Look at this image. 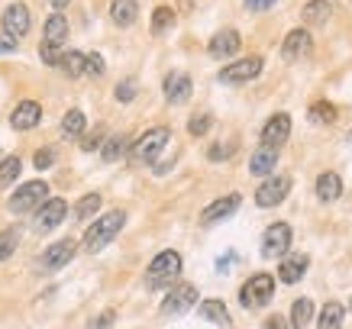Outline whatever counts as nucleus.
I'll list each match as a JSON object with an SVG mask.
<instances>
[{
	"label": "nucleus",
	"instance_id": "1",
	"mask_svg": "<svg viewBox=\"0 0 352 329\" xmlns=\"http://www.w3.org/2000/svg\"><path fill=\"white\" fill-rule=\"evenodd\" d=\"M178 275H182V255L175 249H165L146 268V287L149 291H165V287H171L178 281Z\"/></svg>",
	"mask_w": 352,
	"mask_h": 329
},
{
	"label": "nucleus",
	"instance_id": "2",
	"mask_svg": "<svg viewBox=\"0 0 352 329\" xmlns=\"http://www.w3.org/2000/svg\"><path fill=\"white\" fill-rule=\"evenodd\" d=\"M123 226H126V213L123 210H110L107 216L94 220L85 233V252L94 255V252H100V249H107V245L117 239V233Z\"/></svg>",
	"mask_w": 352,
	"mask_h": 329
},
{
	"label": "nucleus",
	"instance_id": "3",
	"mask_svg": "<svg viewBox=\"0 0 352 329\" xmlns=\"http://www.w3.org/2000/svg\"><path fill=\"white\" fill-rule=\"evenodd\" d=\"M168 139H171V129L168 126L146 129V133L133 142V149H129V161H133V165H152V161L162 155V149L168 146Z\"/></svg>",
	"mask_w": 352,
	"mask_h": 329
},
{
	"label": "nucleus",
	"instance_id": "4",
	"mask_svg": "<svg viewBox=\"0 0 352 329\" xmlns=\"http://www.w3.org/2000/svg\"><path fill=\"white\" fill-rule=\"evenodd\" d=\"M272 294H275V277L262 271V275H252L239 287V304L245 310H262L272 300Z\"/></svg>",
	"mask_w": 352,
	"mask_h": 329
},
{
	"label": "nucleus",
	"instance_id": "5",
	"mask_svg": "<svg viewBox=\"0 0 352 329\" xmlns=\"http://www.w3.org/2000/svg\"><path fill=\"white\" fill-rule=\"evenodd\" d=\"M45 197H49V184H45V181H30V184H23L20 191L10 194V203H7V207H10L13 213H32L43 207Z\"/></svg>",
	"mask_w": 352,
	"mask_h": 329
},
{
	"label": "nucleus",
	"instance_id": "6",
	"mask_svg": "<svg viewBox=\"0 0 352 329\" xmlns=\"http://www.w3.org/2000/svg\"><path fill=\"white\" fill-rule=\"evenodd\" d=\"M197 304V287L194 284H178L168 291V297L162 300V317H184L188 310Z\"/></svg>",
	"mask_w": 352,
	"mask_h": 329
},
{
	"label": "nucleus",
	"instance_id": "7",
	"mask_svg": "<svg viewBox=\"0 0 352 329\" xmlns=\"http://www.w3.org/2000/svg\"><path fill=\"white\" fill-rule=\"evenodd\" d=\"M75 252H78L75 239H58L39 255V271H58V268H65L75 258Z\"/></svg>",
	"mask_w": 352,
	"mask_h": 329
},
{
	"label": "nucleus",
	"instance_id": "8",
	"mask_svg": "<svg viewBox=\"0 0 352 329\" xmlns=\"http://www.w3.org/2000/svg\"><path fill=\"white\" fill-rule=\"evenodd\" d=\"M291 191V178H285V174H268L262 184H258V191H256V203L258 207H278V203L288 197Z\"/></svg>",
	"mask_w": 352,
	"mask_h": 329
},
{
	"label": "nucleus",
	"instance_id": "9",
	"mask_svg": "<svg viewBox=\"0 0 352 329\" xmlns=\"http://www.w3.org/2000/svg\"><path fill=\"white\" fill-rule=\"evenodd\" d=\"M291 249V226L288 223H272L262 236V255L265 258H281Z\"/></svg>",
	"mask_w": 352,
	"mask_h": 329
},
{
	"label": "nucleus",
	"instance_id": "10",
	"mask_svg": "<svg viewBox=\"0 0 352 329\" xmlns=\"http://www.w3.org/2000/svg\"><path fill=\"white\" fill-rule=\"evenodd\" d=\"M262 75V58L258 55H249L243 62H233L226 65L223 71H220V81L223 84H245V81H252V78Z\"/></svg>",
	"mask_w": 352,
	"mask_h": 329
},
{
	"label": "nucleus",
	"instance_id": "11",
	"mask_svg": "<svg viewBox=\"0 0 352 329\" xmlns=\"http://www.w3.org/2000/svg\"><path fill=\"white\" fill-rule=\"evenodd\" d=\"M65 213H68V203H65L62 197H45L43 207L36 210V229H39V233L55 229V226L65 220Z\"/></svg>",
	"mask_w": 352,
	"mask_h": 329
},
{
	"label": "nucleus",
	"instance_id": "12",
	"mask_svg": "<svg viewBox=\"0 0 352 329\" xmlns=\"http://www.w3.org/2000/svg\"><path fill=\"white\" fill-rule=\"evenodd\" d=\"M310 49H314V36L307 30H291L285 36V43H281V55H285V62H300V58H307Z\"/></svg>",
	"mask_w": 352,
	"mask_h": 329
},
{
	"label": "nucleus",
	"instance_id": "13",
	"mask_svg": "<svg viewBox=\"0 0 352 329\" xmlns=\"http://www.w3.org/2000/svg\"><path fill=\"white\" fill-rule=\"evenodd\" d=\"M32 26V16H30V7L26 3H10L7 10H3V32L13 36V39H20L26 36Z\"/></svg>",
	"mask_w": 352,
	"mask_h": 329
},
{
	"label": "nucleus",
	"instance_id": "14",
	"mask_svg": "<svg viewBox=\"0 0 352 329\" xmlns=\"http://www.w3.org/2000/svg\"><path fill=\"white\" fill-rule=\"evenodd\" d=\"M39 120H43V106L36 104V100H23L10 113V126L16 129V133H30V129L39 126Z\"/></svg>",
	"mask_w": 352,
	"mask_h": 329
},
{
	"label": "nucleus",
	"instance_id": "15",
	"mask_svg": "<svg viewBox=\"0 0 352 329\" xmlns=\"http://www.w3.org/2000/svg\"><path fill=\"white\" fill-rule=\"evenodd\" d=\"M239 203H243V197H239V194H226V197L214 201L210 207H207V210L201 213V223L204 226L220 223V220H226V216H233V213L239 210Z\"/></svg>",
	"mask_w": 352,
	"mask_h": 329
},
{
	"label": "nucleus",
	"instance_id": "16",
	"mask_svg": "<svg viewBox=\"0 0 352 329\" xmlns=\"http://www.w3.org/2000/svg\"><path fill=\"white\" fill-rule=\"evenodd\" d=\"M291 136V117L288 113H275V117L268 120L265 126H262V146H281V142H288Z\"/></svg>",
	"mask_w": 352,
	"mask_h": 329
},
{
	"label": "nucleus",
	"instance_id": "17",
	"mask_svg": "<svg viewBox=\"0 0 352 329\" xmlns=\"http://www.w3.org/2000/svg\"><path fill=\"white\" fill-rule=\"evenodd\" d=\"M239 45H243L239 32H236V30H220L214 39H210L207 52L214 55V58H233V55L239 52Z\"/></svg>",
	"mask_w": 352,
	"mask_h": 329
},
{
	"label": "nucleus",
	"instance_id": "18",
	"mask_svg": "<svg viewBox=\"0 0 352 329\" xmlns=\"http://www.w3.org/2000/svg\"><path fill=\"white\" fill-rule=\"evenodd\" d=\"M165 100L168 104H184L188 97H191V78L184 75V71H171V75H165Z\"/></svg>",
	"mask_w": 352,
	"mask_h": 329
},
{
	"label": "nucleus",
	"instance_id": "19",
	"mask_svg": "<svg viewBox=\"0 0 352 329\" xmlns=\"http://www.w3.org/2000/svg\"><path fill=\"white\" fill-rule=\"evenodd\" d=\"M307 265H310V258L304 252L285 255V262H281V268H278V277H281L285 284H298L300 277L307 275Z\"/></svg>",
	"mask_w": 352,
	"mask_h": 329
},
{
	"label": "nucleus",
	"instance_id": "20",
	"mask_svg": "<svg viewBox=\"0 0 352 329\" xmlns=\"http://www.w3.org/2000/svg\"><path fill=\"white\" fill-rule=\"evenodd\" d=\"M275 165H278V149L275 146H258V149L252 152V159H249V171L258 174V178H268V174L275 171Z\"/></svg>",
	"mask_w": 352,
	"mask_h": 329
},
{
	"label": "nucleus",
	"instance_id": "21",
	"mask_svg": "<svg viewBox=\"0 0 352 329\" xmlns=\"http://www.w3.org/2000/svg\"><path fill=\"white\" fill-rule=\"evenodd\" d=\"M139 16V3L136 0H113L110 3V20L117 26H133Z\"/></svg>",
	"mask_w": 352,
	"mask_h": 329
},
{
	"label": "nucleus",
	"instance_id": "22",
	"mask_svg": "<svg viewBox=\"0 0 352 329\" xmlns=\"http://www.w3.org/2000/svg\"><path fill=\"white\" fill-rule=\"evenodd\" d=\"M340 194H342V178L336 171H323L320 178H317V197L330 203V201H336Z\"/></svg>",
	"mask_w": 352,
	"mask_h": 329
},
{
	"label": "nucleus",
	"instance_id": "23",
	"mask_svg": "<svg viewBox=\"0 0 352 329\" xmlns=\"http://www.w3.org/2000/svg\"><path fill=\"white\" fill-rule=\"evenodd\" d=\"M330 0H307V7H304V23L307 26H323V23H330Z\"/></svg>",
	"mask_w": 352,
	"mask_h": 329
},
{
	"label": "nucleus",
	"instance_id": "24",
	"mask_svg": "<svg viewBox=\"0 0 352 329\" xmlns=\"http://www.w3.org/2000/svg\"><path fill=\"white\" fill-rule=\"evenodd\" d=\"M201 317L207 323H217V326H230V310H226L223 300H204L201 304Z\"/></svg>",
	"mask_w": 352,
	"mask_h": 329
},
{
	"label": "nucleus",
	"instance_id": "25",
	"mask_svg": "<svg viewBox=\"0 0 352 329\" xmlns=\"http://www.w3.org/2000/svg\"><path fill=\"white\" fill-rule=\"evenodd\" d=\"M342 317H346L342 304L330 300V304H323L320 319H317V329H342Z\"/></svg>",
	"mask_w": 352,
	"mask_h": 329
},
{
	"label": "nucleus",
	"instance_id": "26",
	"mask_svg": "<svg viewBox=\"0 0 352 329\" xmlns=\"http://www.w3.org/2000/svg\"><path fill=\"white\" fill-rule=\"evenodd\" d=\"M175 10L171 7H155L152 10V36H165V32L175 30Z\"/></svg>",
	"mask_w": 352,
	"mask_h": 329
},
{
	"label": "nucleus",
	"instance_id": "27",
	"mask_svg": "<svg viewBox=\"0 0 352 329\" xmlns=\"http://www.w3.org/2000/svg\"><path fill=\"white\" fill-rule=\"evenodd\" d=\"M85 126H87L85 113H81V110H68L65 120H62V136L65 139H78L81 133H85Z\"/></svg>",
	"mask_w": 352,
	"mask_h": 329
},
{
	"label": "nucleus",
	"instance_id": "28",
	"mask_svg": "<svg viewBox=\"0 0 352 329\" xmlns=\"http://www.w3.org/2000/svg\"><path fill=\"white\" fill-rule=\"evenodd\" d=\"M45 39H49V43H65V39H68V20H65L62 13H52V16L45 20Z\"/></svg>",
	"mask_w": 352,
	"mask_h": 329
},
{
	"label": "nucleus",
	"instance_id": "29",
	"mask_svg": "<svg viewBox=\"0 0 352 329\" xmlns=\"http://www.w3.org/2000/svg\"><path fill=\"white\" fill-rule=\"evenodd\" d=\"M85 52H65L62 55V62H58V68H62L68 78H81L85 75Z\"/></svg>",
	"mask_w": 352,
	"mask_h": 329
},
{
	"label": "nucleus",
	"instance_id": "30",
	"mask_svg": "<svg viewBox=\"0 0 352 329\" xmlns=\"http://www.w3.org/2000/svg\"><path fill=\"white\" fill-rule=\"evenodd\" d=\"M310 319H314V304H310V300H294V304H291V326L304 329Z\"/></svg>",
	"mask_w": 352,
	"mask_h": 329
},
{
	"label": "nucleus",
	"instance_id": "31",
	"mask_svg": "<svg viewBox=\"0 0 352 329\" xmlns=\"http://www.w3.org/2000/svg\"><path fill=\"white\" fill-rule=\"evenodd\" d=\"M20 168L23 161L16 155H7V159H0V188H10L13 181L20 178Z\"/></svg>",
	"mask_w": 352,
	"mask_h": 329
},
{
	"label": "nucleus",
	"instance_id": "32",
	"mask_svg": "<svg viewBox=\"0 0 352 329\" xmlns=\"http://www.w3.org/2000/svg\"><path fill=\"white\" fill-rule=\"evenodd\" d=\"M123 152H126V136H110L104 142V149H100V159L107 165H113L117 159H123Z\"/></svg>",
	"mask_w": 352,
	"mask_h": 329
},
{
	"label": "nucleus",
	"instance_id": "33",
	"mask_svg": "<svg viewBox=\"0 0 352 329\" xmlns=\"http://www.w3.org/2000/svg\"><path fill=\"white\" fill-rule=\"evenodd\" d=\"M20 226H10V229H3L0 233V262H7L13 252H16V245H20Z\"/></svg>",
	"mask_w": 352,
	"mask_h": 329
},
{
	"label": "nucleus",
	"instance_id": "34",
	"mask_svg": "<svg viewBox=\"0 0 352 329\" xmlns=\"http://www.w3.org/2000/svg\"><path fill=\"white\" fill-rule=\"evenodd\" d=\"M97 210H100V194H85V197L75 203V216H78V220H87V216H94Z\"/></svg>",
	"mask_w": 352,
	"mask_h": 329
},
{
	"label": "nucleus",
	"instance_id": "35",
	"mask_svg": "<svg viewBox=\"0 0 352 329\" xmlns=\"http://www.w3.org/2000/svg\"><path fill=\"white\" fill-rule=\"evenodd\" d=\"M310 120H317V123H333L336 120V106L330 100H317V104L310 106Z\"/></svg>",
	"mask_w": 352,
	"mask_h": 329
},
{
	"label": "nucleus",
	"instance_id": "36",
	"mask_svg": "<svg viewBox=\"0 0 352 329\" xmlns=\"http://www.w3.org/2000/svg\"><path fill=\"white\" fill-rule=\"evenodd\" d=\"M210 126H214V117H210V113H197V117H191V123H188V133H191L194 139H201L210 133Z\"/></svg>",
	"mask_w": 352,
	"mask_h": 329
},
{
	"label": "nucleus",
	"instance_id": "37",
	"mask_svg": "<svg viewBox=\"0 0 352 329\" xmlns=\"http://www.w3.org/2000/svg\"><path fill=\"white\" fill-rule=\"evenodd\" d=\"M62 55H65L62 43H49V39H45V43L39 45V58H43L45 65H58L62 62Z\"/></svg>",
	"mask_w": 352,
	"mask_h": 329
},
{
	"label": "nucleus",
	"instance_id": "38",
	"mask_svg": "<svg viewBox=\"0 0 352 329\" xmlns=\"http://www.w3.org/2000/svg\"><path fill=\"white\" fill-rule=\"evenodd\" d=\"M136 78H123V81H120L117 84V91H113V97H117L120 104H129V100H133V97H136Z\"/></svg>",
	"mask_w": 352,
	"mask_h": 329
},
{
	"label": "nucleus",
	"instance_id": "39",
	"mask_svg": "<svg viewBox=\"0 0 352 329\" xmlns=\"http://www.w3.org/2000/svg\"><path fill=\"white\" fill-rule=\"evenodd\" d=\"M236 152V142L230 139V142H220V146H210V152H207V159L210 161H226L230 155Z\"/></svg>",
	"mask_w": 352,
	"mask_h": 329
},
{
	"label": "nucleus",
	"instance_id": "40",
	"mask_svg": "<svg viewBox=\"0 0 352 329\" xmlns=\"http://www.w3.org/2000/svg\"><path fill=\"white\" fill-rule=\"evenodd\" d=\"M55 165V149H39L36 155H32V168H39V171H45V168H52Z\"/></svg>",
	"mask_w": 352,
	"mask_h": 329
},
{
	"label": "nucleus",
	"instance_id": "41",
	"mask_svg": "<svg viewBox=\"0 0 352 329\" xmlns=\"http://www.w3.org/2000/svg\"><path fill=\"white\" fill-rule=\"evenodd\" d=\"M85 75H94V78L104 75V58H100L97 52H91V55L85 58Z\"/></svg>",
	"mask_w": 352,
	"mask_h": 329
},
{
	"label": "nucleus",
	"instance_id": "42",
	"mask_svg": "<svg viewBox=\"0 0 352 329\" xmlns=\"http://www.w3.org/2000/svg\"><path fill=\"white\" fill-rule=\"evenodd\" d=\"M113 319H117V313H113V310H104L100 317H94L91 323H87V329H110L113 326Z\"/></svg>",
	"mask_w": 352,
	"mask_h": 329
},
{
	"label": "nucleus",
	"instance_id": "43",
	"mask_svg": "<svg viewBox=\"0 0 352 329\" xmlns=\"http://www.w3.org/2000/svg\"><path fill=\"white\" fill-rule=\"evenodd\" d=\"M275 7V0H245V10H252V13H265Z\"/></svg>",
	"mask_w": 352,
	"mask_h": 329
},
{
	"label": "nucleus",
	"instance_id": "44",
	"mask_svg": "<svg viewBox=\"0 0 352 329\" xmlns=\"http://www.w3.org/2000/svg\"><path fill=\"white\" fill-rule=\"evenodd\" d=\"M16 52V39L7 36V32H0V55H13Z\"/></svg>",
	"mask_w": 352,
	"mask_h": 329
},
{
	"label": "nucleus",
	"instance_id": "45",
	"mask_svg": "<svg viewBox=\"0 0 352 329\" xmlns=\"http://www.w3.org/2000/svg\"><path fill=\"white\" fill-rule=\"evenodd\" d=\"M262 329H288V319L278 317V313H272V317L265 319V326H262Z\"/></svg>",
	"mask_w": 352,
	"mask_h": 329
},
{
	"label": "nucleus",
	"instance_id": "46",
	"mask_svg": "<svg viewBox=\"0 0 352 329\" xmlns=\"http://www.w3.org/2000/svg\"><path fill=\"white\" fill-rule=\"evenodd\" d=\"M97 146H100V133H94V136H87V139H81V149L85 152H94Z\"/></svg>",
	"mask_w": 352,
	"mask_h": 329
},
{
	"label": "nucleus",
	"instance_id": "47",
	"mask_svg": "<svg viewBox=\"0 0 352 329\" xmlns=\"http://www.w3.org/2000/svg\"><path fill=\"white\" fill-rule=\"evenodd\" d=\"M49 3H52V7H55V13H58V10H65V7H68L72 0H49Z\"/></svg>",
	"mask_w": 352,
	"mask_h": 329
},
{
	"label": "nucleus",
	"instance_id": "48",
	"mask_svg": "<svg viewBox=\"0 0 352 329\" xmlns=\"http://www.w3.org/2000/svg\"><path fill=\"white\" fill-rule=\"evenodd\" d=\"M191 3H194V0H182V7H191Z\"/></svg>",
	"mask_w": 352,
	"mask_h": 329
},
{
	"label": "nucleus",
	"instance_id": "49",
	"mask_svg": "<svg viewBox=\"0 0 352 329\" xmlns=\"http://www.w3.org/2000/svg\"><path fill=\"white\" fill-rule=\"evenodd\" d=\"M349 146H352V133H349Z\"/></svg>",
	"mask_w": 352,
	"mask_h": 329
}]
</instances>
